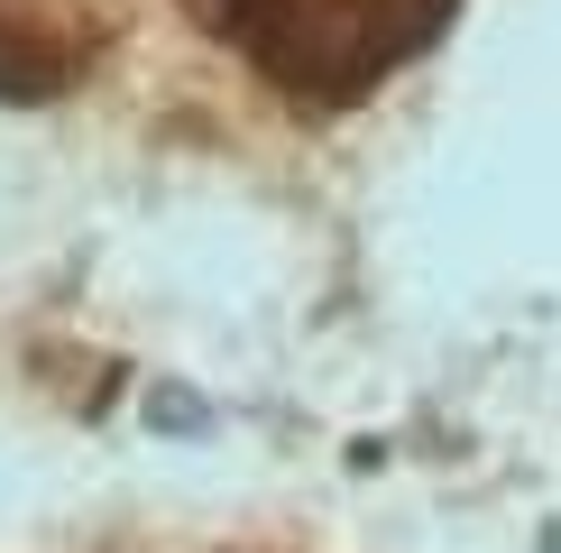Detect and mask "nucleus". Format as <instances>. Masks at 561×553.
Returning a JSON list of instances; mask_svg holds the SVG:
<instances>
[]
</instances>
